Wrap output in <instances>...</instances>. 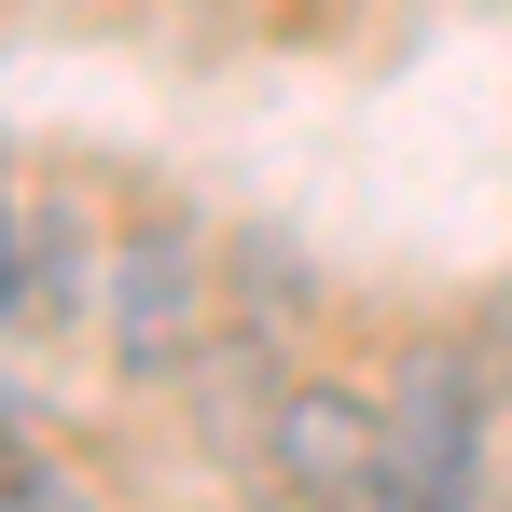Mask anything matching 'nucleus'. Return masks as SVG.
I'll return each mask as SVG.
<instances>
[{
  "label": "nucleus",
  "instance_id": "obj_1",
  "mask_svg": "<svg viewBox=\"0 0 512 512\" xmlns=\"http://www.w3.org/2000/svg\"><path fill=\"white\" fill-rule=\"evenodd\" d=\"M97 319H111V360H125L139 388L194 374V360L222 346V250H208L194 222H139V236L111 250V291H97Z\"/></svg>",
  "mask_w": 512,
  "mask_h": 512
},
{
  "label": "nucleus",
  "instance_id": "obj_2",
  "mask_svg": "<svg viewBox=\"0 0 512 512\" xmlns=\"http://www.w3.org/2000/svg\"><path fill=\"white\" fill-rule=\"evenodd\" d=\"M388 471H402V443H388V402H360V388H333V374H291V388H277L263 485H291L305 512H346V499H374Z\"/></svg>",
  "mask_w": 512,
  "mask_h": 512
},
{
  "label": "nucleus",
  "instance_id": "obj_3",
  "mask_svg": "<svg viewBox=\"0 0 512 512\" xmlns=\"http://www.w3.org/2000/svg\"><path fill=\"white\" fill-rule=\"evenodd\" d=\"M485 360L471 346H416L402 360V388H388V443H402V485L429 512H471L485 499Z\"/></svg>",
  "mask_w": 512,
  "mask_h": 512
},
{
  "label": "nucleus",
  "instance_id": "obj_4",
  "mask_svg": "<svg viewBox=\"0 0 512 512\" xmlns=\"http://www.w3.org/2000/svg\"><path fill=\"white\" fill-rule=\"evenodd\" d=\"M28 277H42V305H84V291H111V263H97V222L56 194V208H28Z\"/></svg>",
  "mask_w": 512,
  "mask_h": 512
},
{
  "label": "nucleus",
  "instance_id": "obj_5",
  "mask_svg": "<svg viewBox=\"0 0 512 512\" xmlns=\"http://www.w3.org/2000/svg\"><path fill=\"white\" fill-rule=\"evenodd\" d=\"M0 512H97L84 471H56V457H0Z\"/></svg>",
  "mask_w": 512,
  "mask_h": 512
},
{
  "label": "nucleus",
  "instance_id": "obj_6",
  "mask_svg": "<svg viewBox=\"0 0 512 512\" xmlns=\"http://www.w3.org/2000/svg\"><path fill=\"white\" fill-rule=\"evenodd\" d=\"M236 277H250V333H263V346H291V319H305V305H319V291H305V277H291V263H263V250L236 263Z\"/></svg>",
  "mask_w": 512,
  "mask_h": 512
},
{
  "label": "nucleus",
  "instance_id": "obj_7",
  "mask_svg": "<svg viewBox=\"0 0 512 512\" xmlns=\"http://www.w3.org/2000/svg\"><path fill=\"white\" fill-rule=\"evenodd\" d=\"M42 305V277H28V222H14V194H0V333Z\"/></svg>",
  "mask_w": 512,
  "mask_h": 512
},
{
  "label": "nucleus",
  "instance_id": "obj_8",
  "mask_svg": "<svg viewBox=\"0 0 512 512\" xmlns=\"http://www.w3.org/2000/svg\"><path fill=\"white\" fill-rule=\"evenodd\" d=\"M471 512H512V499H499V485H485V499H471Z\"/></svg>",
  "mask_w": 512,
  "mask_h": 512
}]
</instances>
